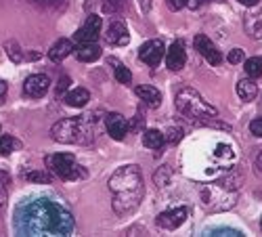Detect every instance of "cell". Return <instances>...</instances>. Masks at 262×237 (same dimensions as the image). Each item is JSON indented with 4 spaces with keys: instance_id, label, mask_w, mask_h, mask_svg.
I'll list each match as a JSON object with an SVG mask.
<instances>
[{
    "instance_id": "1",
    "label": "cell",
    "mask_w": 262,
    "mask_h": 237,
    "mask_svg": "<svg viewBox=\"0 0 262 237\" xmlns=\"http://www.w3.org/2000/svg\"><path fill=\"white\" fill-rule=\"evenodd\" d=\"M15 231L21 235H70L74 231V217L55 200L32 198L17 206Z\"/></svg>"
},
{
    "instance_id": "2",
    "label": "cell",
    "mask_w": 262,
    "mask_h": 237,
    "mask_svg": "<svg viewBox=\"0 0 262 237\" xmlns=\"http://www.w3.org/2000/svg\"><path fill=\"white\" fill-rule=\"evenodd\" d=\"M51 137L59 143H65V145H89L93 139H95V131L93 126L89 124L86 116H80V118H65V120H59L53 128H51Z\"/></svg>"
},
{
    "instance_id": "3",
    "label": "cell",
    "mask_w": 262,
    "mask_h": 237,
    "mask_svg": "<svg viewBox=\"0 0 262 237\" xmlns=\"http://www.w3.org/2000/svg\"><path fill=\"white\" fill-rule=\"evenodd\" d=\"M177 110L193 120V122H200V120H206V118H216L218 116V110L214 105H210L195 89H181L179 95H177Z\"/></svg>"
},
{
    "instance_id": "4",
    "label": "cell",
    "mask_w": 262,
    "mask_h": 237,
    "mask_svg": "<svg viewBox=\"0 0 262 237\" xmlns=\"http://www.w3.org/2000/svg\"><path fill=\"white\" fill-rule=\"evenodd\" d=\"M47 168L63 181H78L86 177V170L76 164L72 154H53L47 156Z\"/></svg>"
},
{
    "instance_id": "5",
    "label": "cell",
    "mask_w": 262,
    "mask_h": 237,
    "mask_svg": "<svg viewBox=\"0 0 262 237\" xmlns=\"http://www.w3.org/2000/svg\"><path fill=\"white\" fill-rule=\"evenodd\" d=\"M139 187H143V179H141L139 166H135V164L124 166V168H118L114 175H112V179H109V189H112L114 193L139 189Z\"/></svg>"
},
{
    "instance_id": "6",
    "label": "cell",
    "mask_w": 262,
    "mask_h": 237,
    "mask_svg": "<svg viewBox=\"0 0 262 237\" xmlns=\"http://www.w3.org/2000/svg\"><path fill=\"white\" fill-rule=\"evenodd\" d=\"M141 196H143V187L139 189H130V191H118L116 198H114V210L118 214H128L133 212L139 202H141Z\"/></svg>"
},
{
    "instance_id": "7",
    "label": "cell",
    "mask_w": 262,
    "mask_h": 237,
    "mask_svg": "<svg viewBox=\"0 0 262 237\" xmlns=\"http://www.w3.org/2000/svg\"><path fill=\"white\" fill-rule=\"evenodd\" d=\"M193 45H195V49L200 51V55L210 63V66H221V63H223V53L218 51V47L214 45L208 36L198 34V36H195V40H193Z\"/></svg>"
},
{
    "instance_id": "8",
    "label": "cell",
    "mask_w": 262,
    "mask_h": 237,
    "mask_svg": "<svg viewBox=\"0 0 262 237\" xmlns=\"http://www.w3.org/2000/svg\"><path fill=\"white\" fill-rule=\"evenodd\" d=\"M166 49H164V42L162 40H147L145 45L139 49V59L143 63H147L149 68H156L158 63L164 59Z\"/></svg>"
},
{
    "instance_id": "9",
    "label": "cell",
    "mask_w": 262,
    "mask_h": 237,
    "mask_svg": "<svg viewBox=\"0 0 262 237\" xmlns=\"http://www.w3.org/2000/svg\"><path fill=\"white\" fill-rule=\"evenodd\" d=\"M101 26H103V21L99 15H91V17H86V21L82 24V28L74 34V40L76 42H95L101 34Z\"/></svg>"
},
{
    "instance_id": "10",
    "label": "cell",
    "mask_w": 262,
    "mask_h": 237,
    "mask_svg": "<svg viewBox=\"0 0 262 237\" xmlns=\"http://www.w3.org/2000/svg\"><path fill=\"white\" fill-rule=\"evenodd\" d=\"M49 89H51V80L47 74H32L24 82V93L28 97H34V99L45 97Z\"/></svg>"
},
{
    "instance_id": "11",
    "label": "cell",
    "mask_w": 262,
    "mask_h": 237,
    "mask_svg": "<svg viewBox=\"0 0 262 237\" xmlns=\"http://www.w3.org/2000/svg\"><path fill=\"white\" fill-rule=\"evenodd\" d=\"M187 214L189 210L187 208H174V210H166L162 212L160 217H158V225L166 231H174V229H179L185 221H187Z\"/></svg>"
},
{
    "instance_id": "12",
    "label": "cell",
    "mask_w": 262,
    "mask_h": 237,
    "mask_svg": "<svg viewBox=\"0 0 262 237\" xmlns=\"http://www.w3.org/2000/svg\"><path fill=\"white\" fill-rule=\"evenodd\" d=\"M185 63H187V53H185L183 42L181 40L172 42V47L166 51V66H168V70L181 72L185 68Z\"/></svg>"
},
{
    "instance_id": "13",
    "label": "cell",
    "mask_w": 262,
    "mask_h": 237,
    "mask_svg": "<svg viewBox=\"0 0 262 237\" xmlns=\"http://www.w3.org/2000/svg\"><path fill=\"white\" fill-rule=\"evenodd\" d=\"M105 128H107L109 137L116 139V141H122V139L128 135V131H130L128 122H126L124 116H120V114H107V116H105Z\"/></svg>"
},
{
    "instance_id": "14",
    "label": "cell",
    "mask_w": 262,
    "mask_h": 237,
    "mask_svg": "<svg viewBox=\"0 0 262 237\" xmlns=\"http://www.w3.org/2000/svg\"><path fill=\"white\" fill-rule=\"evenodd\" d=\"M105 40L107 45L112 47H124L130 42V34H128V28L122 24V21H114L112 26H109L107 34H105Z\"/></svg>"
},
{
    "instance_id": "15",
    "label": "cell",
    "mask_w": 262,
    "mask_h": 237,
    "mask_svg": "<svg viewBox=\"0 0 262 237\" xmlns=\"http://www.w3.org/2000/svg\"><path fill=\"white\" fill-rule=\"evenodd\" d=\"M244 26H246V32L252 38H262V7L252 9V11L246 13Z\"/></svg>"
},
{
    "instance_id": "16",
    "label": "cell",
    "mask_w": 262,
    "mask_h": 237,
    "mask_svg": "<svg viewBox=\"0 0 262 237\" xmlns=\"http://www.w3.org/2000/svg\"><path fill=\"white\" fill-rule=\"evenodd\" d=\"M135 93L141 97V101H145L149 107H160L162 103V93L156 89V86H149V84H141L135 89Z\"/></svg>"
},
{
    "instance_id": "17",
    "label": "cell",
    "mask_w": 262,
    "mask_h": 237,
    "mask_svg": "<svg viewBox=\"0 0 262 237\" xmlns=\"http://www.w3.org/2000/svg\"><path fill=\"white\" fill-rule=\"evenodd\" d=\"M72 51H74V42H72V40H68V38H61V40H57L55 45L51 47L49 57H51V61L59 63V61H63L65 57H70V55H72Z\"/></svg>"
},
{
    "instance_id": "18",
    "label": "cell",
    "mask_w": 262,
    "mask_h": 237,
    "mask_svg": "<svg viewBox=\"0 0 262 237\" xmlns=\"http://www.w3.org/2000/svg\"><path fill=\"white\" fill-rule=\"evenodd\" d=\"M76 55H78V59L82 63H93V61H97L101 57V47H97L95 42H82Z\"/></svg>"
},
{
    "instance_id": "19",
    "label": "cell",
    "mask_w": 262,
    "mask_h": 237,
    "mask_svg": "<svg viewBox=\"0 0 262 237\" xmlns=\"http://www.w3.org/2000/svg\"><path fill=\"white\" fill-rule=\"evenodd\" d=\"M89 101H91V93L86 89H72L65 93V103L70 107H84Z\"/></svg>"
},
{
    "instance_id": "20",
    "label": "cell",
    "mask_w": 262,
    "mask_h": 237,
    "mask_svg": "<svg viewBox=\"0 0 262 237\" xmlns=\"http://www.w3.org/2000/svg\"><path fill=\"white\" fill-rule=\"evenodd\" d=\"M237 95L242 97V101H246V103L254 101L256 95H258V86H256V82L250 80V78L239 80V82H237Z\"/></svg>"
},
{
    "instance_id": "21",
    "label": "cell",
    "mask_w": 262,
    "mask_h": 237,
    "mask_svg": "<svg viewBox=\"0 0 262 237\" xmlns=\"http://www.w3.org/2000/svg\"><path fill=\"white\" fill-rule=\"evenodd\" d=\"M143 143L149 149H162V145L166 143V139H164V133L156 131V128H149V131L143 133Z\"/></svg>"
},
{
    "instance_id": "22",
    "label": "cell",
    "mask_w": 262,
    "mask_h": 237,
    "mask_svg": "<svg viewBox=\"0 0 262 237\" xmlns=\"http://www.w3.org/2000/svg\"><path fill=\"white\" fill-rule=\"evenodd\" d=\"M17 149H21V141H17L13 135H0V154L9 156Z\"/></svg>"
},
{
    "instance_id": "23",
    "label": "cell",
    "mask_w": 262,
    "mask_h": 237,
    "mask_svg": "<svg viewBox=\"0 0 262 237\" xmlns=\"http://www.w3.org/2000/svg\"><path fill=\"white\" fill-rule=\"evenodd\" d=\"M246 74L250 78H260L262 76V55L260 57H252L246 61Z\"/></svg>"
},
{
    "instance_id": "24",
    "label": "cell",
    "mask_w": 262,
    "mask_h": 237,
    "mask_svg": "<svg viewBox=\"0 0 262 237\" xmlns=\"http://www.w3.org/2000/svg\"><path fill=\"white\" fill-rule=\"evenodd\" d=\"M5 51H7V55L11 57L13 63H21V61H24V51L19 49V45H17L15 40H7L5 42Z\"/></svg>"
},
{
    "instance_id": "25",
    "label": "cell",
    "mask_w": 262,
    "mask_h": 237,
    "mask_svg": "<svg viewBox=\"0 0 262 237\" xmlns=\"http://www.w3.org/2000/svg\"><path fill=\"white\" fill-rule=\"evenodd\" d=\"M26 179L32 181V183H45V185H49L53 181V175H51V172H45V170H30V172H26Z\"/></svg>"
},
{
    "instance_id": "26",
    "label": "cell",
    "mask_w": 262,
    "mask_h": 237,
    "mask_svg": "<svg viewBox=\"0 0 262 237\" xmlns=\"http://www.w3.org/2000/svg\"><path fill=\"white\" fill-rule=\"evenodd\" d=\"M170 179H172V170H170V166H162V168H158V172L154 175V181H156L158 187H168V185H170Z\"/></svg>"
},
{
    "instance_id": "27",
    "label": "cell",
    "mask_w": 262,
    "mask_h": 237,
    "mask_svg": "<svg viewBox=\"0 0 262 237\" xmlns=\"http://www.w3.org/2000/svg\"><path fill=\"white\" fill-rule=\"evenodd\" d=\"M114 63H116V80L120 84H130V82H133V72H130L126 66H122V63H118V61H114Z\"/></svg>"
},
{
    "instance_id": "28",
    "label": "cell",
    "mask_w": 262,
    "mask_h": 237,
    "mask_svg": "<svg viewBox=\"0 0 262 237\" xmlns=\"http://www.w3.org/2000/svg\"><path fill=\"white\" fill-rule=\"evenodd\" d=\"M164 139L168 141V143H179L181 139H183V128H179V126H172V128H168V133L164 135Z\"/></svg>"
},
{
    "instance_id": "29",
    "label": "cell",
    "mask_w": 262,
    "mask_h": 237,
    "mask_svg": "<svg viewBox=\"0 0 262 237\" xmlns=\"http://www.w3.org/2000/svg\"><path fill=\"white\" fill-rule=\"evenodd\" d=\"M70 84H72L70 76H61L59 82H57V97H63L65 93H68L70 91Z\"/></svg>"
},
{
    "instance_id": "30",
    "label": "cell",
    "mask_w": 262,
    "mask_h": 237,
    "mask_svg": "<svg viewBox=\"0 0 262 237\" xmlns=\"http://www.w3.org/2000/svg\"><path fill=\"white\" fill-rule=\"evenodd\" d=\"M229 63H233V66H237V63H242L244 59H246V53L242 51V49H233L231 53H229Z\"/></svg>"
},
{
    "instance_id": "31",
    "label": "cell",
    "mask_w": 262,
    "mask_h": 237,
    "mask_svg": "<svg viewBox=\"0 0 262 237\" xmlns=\"http://www.w3.org/2000/svg\"><path fill=\"white\" fill-rule=\"evenodd\" d=\"M250 133L254 137H260L262 139V118H256V120L250 122Z\"/></svg>"
},
{
    "instance_id": "32",
    "label": "cell",
    "mask_w": 262,
    "mask_h": 237,
    "mask_svg": "<svg viewBox=\"0 0 262 237\" xmlns=\"http://www.w3.org/2000/svg\"><path fill=\"white\" fill-rule=\"evenodd\" d=\"M124 3H126V0H105V9H107V11H116V9H120Z\"/></svg>"
},
{
    "instance_id": "33",
    "label": "cell",
    "mask_w": 262,
    "mask_h": 237,
    "mask_svg": "<svg viewBox=\"0 0 262 237\" xmlns=\"http://www.w3.org/2000/svg\"><path fill=\"white\" fill-rule=\"evenodd\" d=\"M185 5H187V0H168V7L172 11H181Z\"/></svg>"
},
{
    "instance_id": "34",
    "label": "cell",
    "mask_w": 262,
    "mask_h": 237,
    "mask_svg": "<svg viewBox=\"0 0 262 237\" xmlns=\"http://www.w3.org/2000/svg\"><path fill=\"white\" fill-rule=\"evenodd\" d=\"M210 0H187V5L191 7V9H200V7H204V5H208Z\"/></svg>"
},
{
    "instance_id": "35",
    "label": "cell",
    "mask_w": 262,
    "mask_h": 237,
    "mask_svg": "<svg viewBox=\"0 0 262 237\" xmlns=\"http://www.w3.org/2000/svg\"><path fill=\"white\" fill-rule=\"evenodd\" d=\"M206 233H210V235H216V233H231V235H239V231H235V229H210V231H206Z\"/></svg>"
},
{
    "instance_id": "36",
    "label": "cell",
    "mask_w": 262,
    "mask_h": 237,
    "mask_svg": "<svg viewBox=\"0 0 262 237\" xmlns=\"http://www.w3.org/2000/svg\"><path fill=\"white\" fill-rule=\"evenodd\" d=\"M7 91H9L7 82H5V80H0V103H3V101L7 99Z\"/></svg>"
},
{
    "instance_id": "37",
    "label": "cell",
    "mask_w": 262,
    "mask_h": 237,
    "mask_svg": "<svg viewBox=\"0 0 262 237\" xmlns=\"http://www.w3.org/2000/svg\"><path fill=\"white\" fill-rule=\"evenodd\" d=\"M143 124H145L143 116H137V118H135V124L130 126V128H133V131H139V128H143Z\"/></svg>"
},
{
    "instance_id": "38",
    "label": "cell",
    "mask_w": 262,
    "mask_h": 237,
    "mask_svg": "<svg viewBox=\"0 0 262 237\" xmlns=\"http://www.w3.org/2000/svg\"><path fill=\"white\" fill-rule=\"evenodd\" d=\"M7 202V189H5V185L0 183V206H3Z\"/></svg>"
},
{
    "instance_id": "39",
    "label": "cell",
    "mask_w": 262,
    "mask_h": 237,
    "mask_svg": "<svg viewBox=\"0 0 262 237\" xmlns=\"http://www.w3.org/2000/svg\"><path fill=\"white\" fill-rule=\"evenodd\" d=\"M242 5H246V7H258L260 5V0H239Z\"/></svg>"
},
{
    "instance_id": "40",
    "label": "cell",
    "mask_w": 262,
    "mask_h": 237,
    "mask_svg": "<svg viewBox=\"0 0 262 237\" xmlns=\"http://www.w3.org/2000/svg\"><path fill=\"white\" fill-rule=\"evenodd\" d=\"M139 5H141V9L147 13V11L151 9V0H139Z\"/></svg>"
},
{
    "instance_id": "41",
    "label": "cell",
    "mask_w": 262,
    "mask_h": 237,
    "mask_svg": "<svg viewBox=\"0 0 262 237\" xmlns=\"http://www.w3.org/2000/svg\"><path fill=\"white\" fill-rule=\"evenodd\" d=\"M256 168L262 172V154H260V156H258V160H256Z\"/></svg>"
},
{
    "instance_id": "42",
    "label": "cell",
    "mask_w": 262,
    "mask_h": 237,
    "mask_svg": "<svg viewBox=\"0 0 262 237\" xmlns=\"http://www.w3.org/2000/svg\"><path fill=\"white\" fill-rule=\"evenodd\" d=\"M260 110H262V101H260Z\"/></svg>"
},
{
    "instance_id": "43",
    "label": "cell",
    "mask_w": 262,
    "mask_h": 237,
    "mask_svg": "<svg viewBox=\"0 0 262 237\" xmlns=\"http://www.w3.org/2000/svg\"><path fill=\"white\" fill-rule=\"evenodd\" d=\"M260 225H262V221H260Z\"/></svg>"
}]
</instances>
